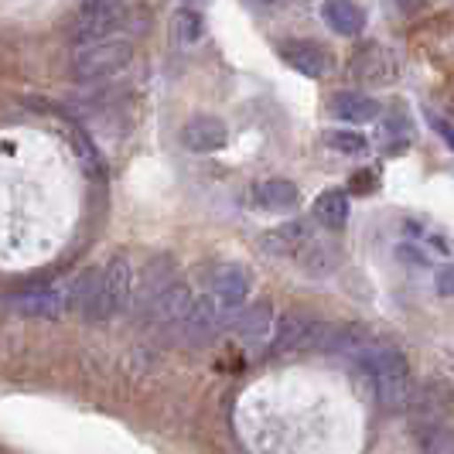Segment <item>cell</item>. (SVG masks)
Here are the masks:
<instances>
[{
  "instance_id": "d6986e66",
  "label": "cell",
  "mask_w": 454,
  "mask_h": 454,
  "mask_svg": "<svg viewBox=\"0 0 454 454\" xmlns=\"http://www.w3.org/2000/svg\"><path fill=\"white\" fill-rule=\"evenodd\" d=\"M424 451H454V434L444 427H434L424 437Z\"/></svg>"
},
{
  "instance_id": "8fae6325",
  "label": "cell",
  "mask_w": 454,
  "mask_h": 454,
  "mask_svg": "<svg viewBox=\"0 0 454 454\" xmlns=\"http://www.w3.org/2000/svg\"><path fill=\"white\" fill-rule=\"evenodd\" d=\"M253 195H256V205H263L270 212H287V208H297V202H301L297 184L287 182V178H267V182L256 184Z\"/></svg>"
},
{
  "instance_id": "5bb4252c",
  "label": "cell",
  "mask_w": 454,
  "mask_h": 454,
  "mask_svg": "<svg viewBox=\"0 0 454 454\" xmlns=\"http://www.w3.org/2000/svg\"><path fill=\"white\" fill-rule=\"evenodd\" d=\"M270 321H273L270 304H253V308H243V315L232 318V328L239 335H247V339H263L270 332Z\"/></svg>"
},
{
  "instance_id": "6da1fadb",
  "label": "cell",
  "mask_w": 454,
  "mask_h": 454,
  "mask_svg": "<svg viewBox=\"0 0 454 454\" xmlns=\"http://www.w3.org/2000/svg\"><path fill=\"white\" fill-rule=\"evenodd\" d=\"M134 59V48L123 38L103 35V38H82L79 45L72 48V72L79 79H103L114 75Z\"/></svg>"
},
{
  "instance_id": "9c48e42d",
  "label": "cell",
  "mask_w": 454,
  "mask_h": 454,
  "mask_svg": "<svg viewBox=\"0 0 454 454\" xmlns=\"http://www.w3.org/2000/svg\"><path fill=\"white\" fill-rule=\"evenodd\" d=\"M280 55H284L287 66L297 68V72L308 75V79H325V75H332V68H335V59L321 45H315V42H291V45L280 48Z\"/></svg>"
},
{
  "instance_id": "277c9868",
  "label": "cell",
  "mask_w": 454,
  "mask_h": 454,
  "mask_svg": "<svg viewBox=\"0 0 454 454\" xmlns=\"http://www.w3.org/2000/svg\"><path fill=\"white\" fill-rule=\"evenodd\" d=\"M11 304L24 318L55 321L68 311V294L62 287H51V284H35V287H24L18 294H11Z\"/></svg>"
},
{
  "instance_id": "e0dca14e",
  "label": "cell",
  "mask_w": 454,
  "mask_h": 454,
  "mask_svg": "<svg viewBox=\"0 0 454 454\" xmlns=\"http://www.w3.org/2000/svg\"><path fill=\"white\" fill-rule=\"evenodd\" d=\"M202 14H195V11H178L175 14V38L182 45H195L202 38Z\"/></svg>"
},
{
  "instance_id": "52a82bcc",
  "label": "cell",
  "mask_w": 454,
  "mask_h": 454,
  "mask_svg": "<svg viewBox=\"0 0 454 454\" xmlns=\"http://www.w3.org/2000/svg\"><path fill=\"white\" fill-rule=\"evenodd\" d=\"M229 140L226 123L219 116H192L182 127V144L195 154H212V151H223Z\"/></svg>"
},
{
  "instance_id": "9a60e30c",
  "label": "cell",
  "mask_w": 454,
  "mask_h": 454,
  "mask_svg": "<svg viewBox=\"0 0 454 454\" xmlns=\"http://www.w3.org/2000/svg\"><path fill=\"white\" fill-rule=\"evenodd\" d=\"M315 219L328 229H341L348 223V199L341 192H325L315 199Z\"/></svg>"
},
{
  "instance_id": "603a6c76",
  "label": "cell",
  "mask_w": 454,
  "mask_h": 454,
  "mask_svg": "<svg viewBox=\"0 0 454 454\" xmlns=\"http://www.w3.org/2000/svg\"><path fill=\"white\" fill-rule=\"evenodd\" d=\"M247 4H273V0H247Z\"/></svg>"
},
{
  "instance_id": "ac0fdd59",
  "label": "cell",
  "mask_w": 454,
  "mask_h": 454,
  "mask_svg": "<svg viewBox=\"0 0 454 454\" xmlns=\"http://www.w3.org/2000/svg\"><path fill=\"white\" fill-rule=\"evenodd\" d=\"M328 147H335L341 154H356V158H363L365 151H369V140H365L359 130H335V134H328Z\"/></svg>"
},
{
  "instance_id": "ffe728a7",
  "label": "cell",
  "mask_w": 454,
  "mask_h": 454,
  "mask_svg": "<svg viewBox=\"0 0 454 454\" xmlns=\"http://www.w3.org/2000/svg\"><path fill=\"white\" fill-rule=\"evenodd\" d=\"M437 294L454 297V267H444V270L437 273Z\"/></svg>"
},
{
  "instance_id": "8992f818",
  "label": "cell",
  "mask_w": 454,
  "mask_h": 454,
  "mask_svg": "<svg viewBox=\"0 0 454 454\" xmlns=\"http://www.w3.org/2000/svg\"><path fill=\"white\" fill-rule=\"evenodd\" d=\"M250 287H253L250 270H247V267L229 263V267L212 273V280H208V301H212L219 311H236V308H243V304H247Z\"/></svg>"
},
{
  "instance_id": "2e32d148",
  "label": "cell",
  "mask_w": 454,
  "mask_h": 454,
  "mask_svg": "<svg viewBox=\"0 0 454 454\" xmlns=\"http://www.w3.org/2000/svg\"><path fill=\"white\" fill-rule=\"evenodd\" d=\"M308 239H311V232H308L304 223H287V226L273 229L267 236V247L280 253H297L301 247H308Z\"/></svg>"
},
{
  "instance_id": "ba28073f",
  "label": "cell",
  "mask_w": 454,
  "mask_h": 454,
  "mask_svg": "<svg viewBox=\"0 0 454 454\" xmlns=\"http://www.w3.org/2000/svg\"><path fill=\"white\" fill-rule=\"evenodd\" d=\"M199 297L192 287H184V284H171L164 294L158 297V321H164L168 328H178L184 335V328H188V321L195 318V311H199Z\"/></svg>"
},
{
  "instance_id": "5b68a950",
  "label": "cell",
  "mask_w": 454,
  "mask_h": 454,
  "mask_svg": "<svg viewBox=\"0 0 454 454\" xmlns=\"http://www.w3.org/2000/svg\"><path fill=\"white\" fill-rule=\"evenodd\" d=\"M345 352L356 359V365H363L372 380H387V376H400L410 372L407 356L393 345H376V341H348Z\"/></svg>"
},
{
  "instance_id": "30bf717a",
  "label": "cell",
  "mask_w": 454,
  "mask_h": 454,
  "mask_svg": "<svg viewBox=\"0 0 454 454\" xmlns=\"http://www.w3.org/2000/svg\"><path fill=\"white\" fill-rule=\"evenodd\" d=\"M376 403L383 410H407L417 403V389L410 372L400 376H387V380H376Z\"/></svg>"
},
{
  "instance_id": "4fadbf2b",
  "label": "cell",
  "mask_w": 454,
  "mask_h": 454,
  "mask_svg": "<svg viewBox=\"0 0 454 454\" xmlns=\"http://www.w3.org/2000/svg\"><path fill=\"white\" fill-rule=\"evenodd\" d=\"M332 114L345 123H369V120L380 116V103H372L363 92H339L332 99Z\"/></svg>"
},
{
  "instance_id": "44dd1931",
  "label": "cell",
  "mask_w": 454,
  "mask_h": 454,
  "mask_svg": "<svg viewBox=\"0 0 454 454\" xmlns=\"http://www.w3.org/2000/svg\"><path fill=\"white\" fill-rule=\"evenodd\" d=\"M431 123H434V130L444 137V140L451 144V151H454V127H451V123H448L444 116H434V114H431Z\"/></svg>"
},
{
  "instance_id": "7c38bea8",
  "label": "cell",
  "mask_w": 454,
  "mask_h": 454,
  "mask_svg": "<svg viewBox=\"0 0 454 454\" xmlns=\"http://www.w3.org/2000/svg\"><path fill=\"white\" fill-rule=\"evenodd\" d=\"M325 21L332 24V31L352 38V35H363L365 11L359 4H352V0H328V4H325Z\"/></svg>"
},
{
  "instance_id": "7a4b0ae2",
  "label": "cell",
  "mask_w": 454,
  "mask_h": 454,
  "mask_svg": "<svg viewBox=\"0 0 454 454\" xmlns=\"http://www.w3.org/2000/svg\"><path fill=\"white\" fill-rule=\"evenodd\" d=\"M134 297V267L127 256H114L99 277H96V304H92V318H116Z\"/></svg>"
},
{
  "instance_id": "7402d4cb",
  "label": "cell",
  "mask_w": 454,
  "mask_h": 454,
  "mask_svg": "<svg viewBox=\"0 0 454 454\" xmlns=\"http://www.w3.org/2000/svg\"><path fill=\"white\" fill-rule=\"evenodd\" d=\"M400 260H410V263H417V267H427V256H420L413 247H400Z\"/></svg>"
},
{
  "instance_id": "3957f363",
  "label": "cell",
  "mask_w": 454,
  "mask_h": 454,
  "mask_svg": "<svg viewBox=\"0 0 454 454\" xmlns=\"http://www.w3.org/2000/svg\"><path fill=\"white\" fill-rule=\"evenodd\" d=\"M345 348L348 341L341 332H332L325 321L311 315H287L277 325V348L280 352H294V348Z\"/></svg>"
}]
</instances>
